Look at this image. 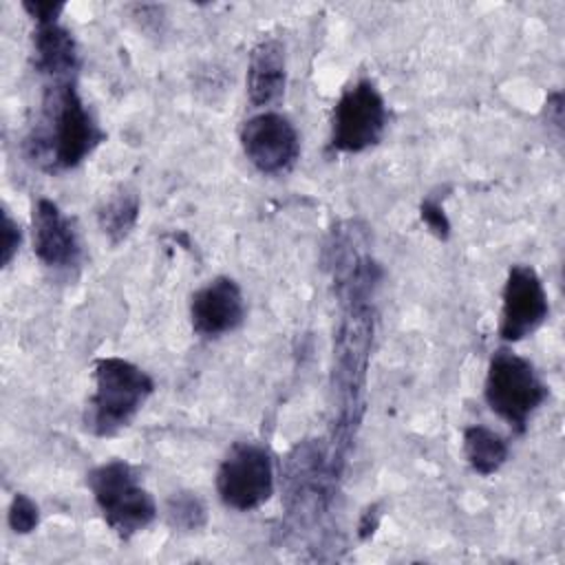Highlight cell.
Instances as JSON below:
<instances>
[{
  "label": "cell",
  "instance_id": "5bb4252c",
  "mask_svg": "<svg viewBox=\"0 0 565 565\" xmlns=\"http://www.w3.org/2000/svg\"><path fill=\"white\" fill-rule=\"evenodd\" d=\"M102 232L110 238L113 245L121 243L139 218V196L130 190L115 192L97 212Z\"/></svg>",
  "mask_w": 565,
  "mask_h": 565
},
{
  "label": "cell",
  "instance_id": "9a60e30c",
  "mask_svg": "<svg viewBox=\"0 0 565 565\" xmlns=\"http://www.w3.org/2000/svg\"><path fill=\"white\" fill-rule=\"evenodd\" d=\"M166 521L170 527L181 532H194L205 525L207 510L196 492H174L166 503Z\"/></svg>",
  "mask_w": 565,
  "mask_h": 565
},
{
  "label": "cell",
  "instance_id": "8992f818",
  "mask_svg": "<svg viewBox=\"0 0 565 565\" xmlns=\"http://www.w3.org/2000/svg\"><path fill=\"white\" fill-rule=\"evenodd\" d=\"M216 492L236 512H252L267 503L274 492L269 452L258 444H234L216 470Z\"/></svg>",
  "mask_w": 565,
  "mask_h": 565
},
{
  "label": "cell",
  "instance_id": "30bf717a",
  "mask_svg": "<svg viewBox=\"0 0 565 565\" xmlns=\"http://www.w3.org/2000/svg\"><path fill=\"white\" fill-rule=\"evenodd\" d=\"M33 252L46 267H73L82 256L73 221L51 199H38L31 214Z\"/></svg>",
  "mask_w": 565,
  "mask_h": 565
},
{
  "label": "cell",
  "instance_id": "3957f363",
  "mask_svg": "<svg viewBox=\"0 0 565 565\" xmlns=\"http://www.w3.org/2000/svg\"><path fill=\"white\" fill-rule=\"evenodd\" d=\"M86 486L106 521L119 536L130 539L157 519V503L141 483L139 472L124 459L95 466L86 475Z\"/></svg>",
  "mask_w": 565,
  "mask_h": 565
},
{
  "label": "cell",
  "instance_id": "ba28073f",
  "mask_svg": "<svg viewBox=\"0 0 565 565\" xmlns=\"http://www.w3.org/2000/svg\"><path fill=\"white\" fill-rule=\"evenodd\" d=\"M547 313V294L536 269L530 265H512L501 294V340L519 342L532 335L545 322Z\"/></svg>",
  "mask_w": 565,
  "mask_h": 565
},
{
  "label": "cell",
  "instance_id": "2e32d148",
  "mask_svg": "<svg viewBox=\"0 0 565 565\" xmlns=\"http://www.w3.org/2000/svg\"><path fill=\"white\" fill-rule=\"evenodd\" d=\"M7 519H9V527L15 534H29L40 523V510L31 497L18 492V494H13V499L9 503Z\"/></svg>",
  "mask_w": 565,
  "mask_h": 565
},
{
  "label": "cell",
  "instance_id": "e0dca14e",
  "mask_svg": "<svg viewBox=\"0 0 565 565\" xmlns=\"http://www.w3.org/2000/svg\"><path fill=\"white\" fill-rule=\"evenodd\" d=\"M419 216H422V221L426 223V227H428L437 238H441V241L448 238V234H450V221H448V216H446V212H444V205H441V201H439L437 196H426V199L422 201V205H419Z\"/></svg>",
  "mask_w": 565,
  "mask_h": 565
},
{
  "label": "cell",
  "instance_id": "5b68a950",
  "mask_svg": "<svg viewBox=\"0 0 565 565\" xmlns=\"http://www.w3.org/2000/svg\"><path fill=\"white\" fill-rule=\"evenodd\" d=\"M388 124L382 93L371 79H360L344 88L333 106L329 148L335 152H364L380 143Z\"/></svg>",
  "mask_w": 565,
  "mask_h": 565
},
{
  "label": "cell",
  "instance_id": "6da1fadb",
  "mask_svg": "<svg viewBox=\"0 0 565 565\" xmlns=\"http://www.w3.org/2000/svg\"><path fill=\"white\" fill-rule=\"evenodd\" d=\"M104 139V132L86 104L75 79L53 82L44 88L40 115L24 139L29 161L46 172L77 168Z\"/></svg>",
  "mask_w": 565,
  "mask_h": 565
},
{
  "label": "cell",
  "instance_id": "277c9868",
  "mask_svg": "<svg viewBox=\"0 0 565 565\" xmlns=\"http://www.w3.org/2000/svg\"><path fill=\"white\" fill-rule=\"evenodd\" d=\"M483 397L492 413L523 433L532 413L545 402L547 386L530 360L510 349H497L488 362Z\"/></svg>",
  "mask_w": 565,
  "mask_h": 565
},
{
  "label": "cell",
  "instance_id": "9c48e42d",
  "mask_svg": "<svg viewBox=\"0 0 565 565\" xmlns=\"http://www.w3.org/2000/svg\"><path fill=\"white\" fill-rule=\"evenodd\" d=\"M245 318V298L238 282L230 276H216L192 294L190 322L194 333L218 338L241 327Z\"/></svg>",
  "mask_w": 565,
  "mask_h": 565
},
{
  "label": "cell",
  "instance_id": "4fadbf2b",
  "mask_svg": "<svg viewBox=\"0 0 565 565\" xmlns=\"http://www.w3.org/2000/svg\"><path fill=\"white\" fill-rule=\"evenodd\" d=\"M508 452V441L492 428L475 424L463 430V457L477 475H494L505 463Z\"/></svg>",
  "mask_w": 565,
  "mask_h": 565
},
{
  "label": "cell",
  "instance_id": "8fae6325",
  "mask_svg": "<svg viewBox=\"0 0 565 565\" xmlns=\"http://www.w3.org/2000/svg\"><path fill=\"white\" fill-rule=\"evenodd\" d=\"M31 55L33 68L51 77L53 82L75 79V71L79 68V51L73 33L64 29L60 22L35 24L31 38Z\"/></svg>",
  "mask_w": 565,
  "mask_h": 565
},
{
  "label": "cell",
  "instance_id": "7a4b0ae2",
  "mask_svg": "<svg viewBox=\"0 0 565 565\" xmlns=\"http://www.w3.org/2000/svg\"><path fill=\"white\" fill-rule=\"evenodd\" d=\"M95 391L88 399L84 424L97 437H113L126 428L154 391L152 377L137 364L108 355L93 366Z\"/></svg>",
  "mask_w": 565,
  "mask_h": 565
},
{
  "label": "cell",
  "instance_id": "ac0fdd59",
  "mask_svg": "<svg viewBox=\"0 0 565 565\" xmlns=\"http://www.w3.org/2000/svg\"><path fill=\"white\" fill-rule=\"evenodd\" d=\"M20 241H22L20 225L4 210L2 212V243H0V265L2 267H7L11 263V258L20 249Z\"/></svg>",
  "mask_w": 565,
  "mask_h": 565
},
{
  "label": "cell",
  "instance_id": "44dd1931",
  "mask_svg": "<svg viewBox=\"0 0 565 565\" xmlns=\"http://www.w3.org/2000/svg\"><path fill=\"white\" fill-rule=\"evenodd\" d=\"M547 121H552L556 128L563 126V95L558 90H554L547 97Z\"/></svg>",
  "mask_w": 565,
  "mask_h": 565
},
{
  "label": "cell",
  "instance_id": "7c38bea8",
  "mask_svg": "<svg viewBox=\"0 0 565 565\" xmlns=\"http://www.w3.org/2000/svg\"><path fill=\"white\" fill-rule=\"evenodd\" d=\"M285 49L276 38L260 40L247 62V97L254 106H271L285 95Z\"/></svg>",
  "mask_w": 565,
  "mask_h": 565
},
{
  "label": "cell",
  "instance_id": "ffe728a7",
  "mask_svg": "<svg viewBox=\"0 0 565 565\" xmlns=\"http://www.w3.org/2000/svg\"><path fill=\"white\" fill-rule=\"evenodd\" d=\"M380 525V512H377V505H371L362 512V521L358 525V534L362 541H366L369 536H373V532L377 530Z\"/></svg>",
  "mask_w": 565,
  "mask_h": 565
},
{
  "label": "cell",
  "instance_id": "52a82bcc",
  "mask_svg": "<svg viewBox=\"0 0 565 565\" xmlns=\"http://www.w3.org/2000/svg\"><path fill=\"white\" fill-rule=\"evenodd\" d=\"M241 146L247 161L263 174H285L300 157L296 126L280 113L263 110L241 128Z\"/></svg>",
  "mask_w": 565,
  "mask_h": 565
},
{
  "label": "cell",
  "instance_id": "d6986e66",
  "mask_svg": "<svg viewBox=\"0 0 565 565\" xmlns=\"http://www.w3.org/2000/svg\"><path fill=\"white\" fill-rule=\"evenodd\" d=\"M22 9L33 18L35 24H51L57 22L60 13L64 11V2H51V0H24Z\"/></svg>",
  "mask_w": 565,
  "mask_h": 565
}]
</instances>
